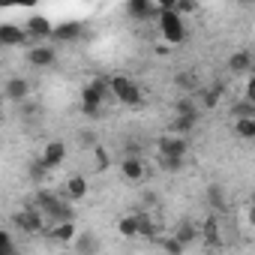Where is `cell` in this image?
I'll use <instances>...</instances> for the list:
<instances>
[{
    "instance_id": "cell-1",
    "label": "cell",
    "mask_w": 255,
    "mask_h": 255,
    "mask_svg": "<svg viewBox=\"0 0 255 255\" xmlns=\"http://www.w3.org/2000/svg\"><path fill=\"white\" fill-rule=\"evenodd\" d=\"M108 93H111V84H108V81H102V78L87 81V84L81 87V111H84L87 117H99L102 99H105Z\"/></svg>"
},
{
    "instance_id": "cell-2",
    "label": "cell",
    "mask_w": 255,
    "mask_h": 255,
    "mask_svg": "<svg viewBox=\"0 0 255 255\" xmlns=\"http://www.w3.org/2000/svg\"><path fill=\"white\" fill-rule=\"evenodd\" d=\"M108 84H111V96H114L117 102H123V105H141L144 93H141V87H138L129 75H114Z\"/></svg>"
},
{
    "instance_id": "cell-3",
    "label": "cell",
    "mask_w": 255,
    "mask_h": 255,
    "mask_svg": "<svg viewBox=\"0 0 255 255\" xmlns=\"http://www.w3.org/2000/svg\"><path fill=\"white\" fill-rule=\"evenodd\" d=\"M159 30L171 45H180L186 39V27H183V15L177 9H162L159 12Z\"/></svg>"
},
{
    "instance_id": "cell-4",
    "label": "cell",
    "mask_w": 255,
    "mask_h": 255,
    "mask_svg": "<svg viewBox=\"0 0 255 255\" xmlns=\"http://www.w3.org/2000/svg\"><path fill=\"white\" fill-rule=\"evenodd\" d=\"M15 225L27 234H39V231H45V225H51V219L45 216L42 207H24L15 213Z\"/></svg>"
},
{
    "instance_id": "cell-5",
    "label": "cell",
    "mask_w": 255,
    "mask_h": 255,
    "mask_svg": "<svg viewBox=\"0 0 255 255\" xmlns=\"http://www.w3.org/2000/svg\"><path fill=\"white\" fill-rule=\"evenodd\" d=\"M120 174L129 180V183H138V180L147 177V165H144L141 156H123L120 159Z\"/></svg>"
},
{
    "instance_id": "cell-6",
    "label": "cell",
    "mask_w": 255,
    "mask_h": 255,
    "mask_svg": "<svg viewBox=\"0 0 255 255\" xmlns=\"http://www.w3.org/2000/svg\"><path fill=\"white\" fill-rule=\"evenodd\" d=\"M54 60H57V51H54L48 42H39V45H33V48L27 51V63H30V66H36V69L54 66Z\"/></svg>"
},
{
    "instance_id": "cell-7",
    "label": "cell",
    "mask_w": 255,
    "mask_h": 255,
    "mask_svg": "<svg viewBox=\"0 0 255 255\" xmlns=\"http://www.w3.org/2000/svg\"><path fill=\"white\" fill-rule=\"evenodd\" d=\"M186 150H189V141H186L183 135H177V132H171V135H162V138H159V153H165V156L183 159V156H186Z\"/></svg>"
},
{
    "instance_id": "cell-8",
    "label": "cell",
    "mask_w": 255,
    "mask_h": 255,
    "mask_svg": "<svg viewBox=\"0 0 255 255\" xmlns=\"http://www.w3.org/2000/svg\"><path fill=\"white\" fill-rule=\"evenodd\" d=\"M24 30H27L30 39H54V27L45 15H30L24 21Z\"/></svg>"
},
{
    "instance_id": "cell-9",
    "label": "cell",
    "mask_w": 255,
    "mask_h": 255,
    "mask_svg": "<svg viewBox=\"0 0 255 255\" xmlns=\"http://www.w3.org/2000/svg\"><path fill=\"white\" fill-rule=\"evenodd\" d=\"M126 9H129V15H132V18H138V21L159 18V6H156V0H129V3H126Z\"/></svg>"
},
{
    "instance_id": "cell-10",
    "label": "cell",
    "mask_w": 255,
    "mask_h": 255,
    "mask_svg": "<svg viewBox=\"0 0 255 255\" xmlns=\"http://www.w3.org/2000/svg\"><path fill=\"white\" fill-rule=\"evenodd\" d=\"M63 159H66V144L63 141H48L45 150H42V156H39V162L48 165V168H57Z\"/></svg>"
},
{
    "instance_id": "cell-11",
    "label": "cell",
    "mask_w": 255,
    "mask_h": 255,
    "mask_svg": "<svg viewBox=\"0 0 255 255\" xmlns=\"http://www.w3.org/2000/svg\"><path fill=\"white\" fill-rule=\"evenodd\" d=\"M57 243H69L72 246V240L78 237V231H75V219H60V222H51V231H48Z\"/></svg>"
},
{
    "instance_id": "cell-12",
    "label": "cell",
    "mask_w": 255,
    "mask_h": 255,
    "mask_svg": "<svg viewBox=\"0 0 255 255\" xmlns=\"http://www.w3.org/2000/svg\"><path fill=\"white\" fill-rule=\"evenodd\" d=\"M252 66H255V54H249V51H234V54L228 57V69H231L234 75H246Z\"/></svg>"
},
{
    "instance_id": "cell-13",
    "label": "cell",
    "mask_w": 255,
    "mask_h": 255,
    "mask_svg": "<svg viewBox=\"0 0 255 255\" xmlns=\"http://www.w3.org/2000/svg\"><path fill=\"white\" fill-rule=\"evenodd\" d=\"M234 132H237L243 141H255V114H237Z\"/></svg>"
},
{
    "instance_id": "cell-14",
    "label": "cell",
    "mask_w": 255,
    "mask_h": 255,
    "mask_svg": "<svg viewBox=\"0 0 255 255\" xmlns=\"http://www.w3.org/2000/svg\"><path fill=\"white\" fill-rule=\"evenodd\" d=\"M117 231H120L123 237H135V234H141V213L120 216V219H117Z\"/></svg>"
},
{
    "instance_id": "cell-15",
    "label": "cell",
    "mask_w": 255,
    "mask_h": 255,
    "mask_svg": "<svg viewBox=\"0 0 255 255\" xmlns=\"http://www.w3.org/2000/svg\"><path fill=\"white\" fill-rule=\"evenodd\" d=\"M0 39H3V45H21V42H27L30 36H27V30H24V27L3 24V27H0Z\"/></svg>"
},
{
    "instance_id": "cell-16",
    "label": "cell",
    "mask_w": 255,
    "mask_h": 255,
    "mask_svg": "<svg viewBox=\"0 0 255 255\" xmlns=\"http://www.w3.org/2000/svg\"><path fill=\"white\" fill-rule=\"evenodd\" d=\"M27 93H30V84H27L24 78H9V81H6V96H9L12 102H24Z\"/></svg>"
},
{
    "instance_id": "cell-17",
    "label": "cell",
    "mask_w": 255,
    "mask_h": 255,
    "mask_svg": "<svg viewBox=\"0 0 255 255\" xmlns=\"http://www.w3.org/2000/svg\"><path fill=\"white\" fill-rule=\"evenodd\" d=\"M87 195V180L81 177V174H72L69 180H66V198L69 201H81Z\"/></svg>"
},
{
    "instance_id": "cell-18",
    "label": "cell",
    "mask_w": 255,
    "mask_h": 255,
    "mask_svg": "<svg viewBox=\"0 0 255 255\" xmlns=\"http://www.w3.org/2000/svg\"><path fill=\"white\" fill-rule=\"evenodd\" d=\"M195 123H198V114H174V123H171V132L177 135H186L195 129Z\"/></svg>"
},
{
    "instance_id": "cell-19",
    "label": "cell",
    "mask_w": 255,
    "mask_h": 255,
    "mask_svg": "<svg viewBox=\"0 0 255 255\" xmlns=\"http://www.w3.org/2000/svg\"><path fill=\"white\" fill-rule=\"evenodd\" d=\"M174 84H177L183 93H198V90H201L195 72H177V75H174Z\"/></svg>"
},
{
    "instance_id": "cell-20",
    "label": "cell",
    "mask_w": 255,
    "mask_h": 255,
    "mask_svg": "<svg viewBox=\"0 0 255 255\" xmlns=\"http://www.w3.org/2000/svg\"><path fill=\"white\" fill-rule=\"evenodd\" d=\"M201 234H204V240H207L210 246H216V243H219V219H216V216H207L204 225H201Z\"/></svg>"
},
{
    "instance_id": "cell-21",
    "label": "cell",
    "mask_w": 255,
    "mask_h": 255,
    "mask_svg": "<svg viewBox=\"0 0 255 255\" xmlns=\"http://www.w3.org/2000/svg\"><path fill=\"white\" fill-rule=\"evenodd\" d=\"M78 36H81V24H60V27H54V39H60V42H72Z\"/></svg>"
},
{
    "instance_id": "cell-22",
    "label": "cell",
    "mask_w": 255,
    "mask_h": 255,
    "mask_svg": "<svg viewBox=\"0 0 255 255\" xmlns=\"http://www.w3.org/2000/svg\"><path fill=\"white\" fill-rule=\"evenodd\" d=\"M201 93H204V108H213V105H219V99H222V84H210V87H204Z\"/></svg>"
},
{
    "instance_id": "cell-23",
    "label": "cell",
    "mask_w": 255,
    "mask_h": 255,
    "mask_svg": "<svg viewBox=\"0 0 255 255\" xmlns=\"http://www.w3.org/2000/svg\"><path fill=\"white\" fill-rule=\"evenodd\" d=\"M72 249H75V252H90V249H99V243H96L90 234H81L78 240H72Z\"/></svg>"
},
{
    "instance_id": "cell-24",
    "label": "cell",
    "mask_w": 255,
    "mask_h": 255,
    "mask_svg": "<svg viewBox=\"0 0 255 255\" xmlns=\"http://www.w3.org/2000/svg\"><path fill=\"white\" fill-rule=\"evenodd\" d=\"M162 249H165V252H174V255H180V252L186 249V243H183V240L174 234V237H165V240H162Z\"/></svg>"
},
{
    "instance_id": "cell-25",
    "label": "cell",
    "mask_w": 255,
    "mask_h": 255,
    "mask_svg": "<svg viewBox=\"0 0 255 255\" xmlns=\"http://www.w3.org/2000/svg\"><path fill=\"white\" fill-rule=\"evenodd\" d=\"M174 234H177L183 243H189V240H195V237H198V228H195V225H189V222H183V225H180Z\"/></svg>"
},
{
    "instance_id": "cell-26",
    "label": "cell",
    "mask_w": 255,
    "mask_h": 255,
    "mask_svg": "<svg viewBox=\"0 0 255 255\" xmlns=\"http://www.w3.org/2000/svg\"><path fill=\"white\" fill-rule=\"evenodd\" d=\"M159 165H162L165 171H177V168L183 165V159H174V156H165V153H159Z\"/></svg>"
},
{
    "instance_id": "cell-27",
    "label": "cell",
    "mask_w": 255,
    "mask_h": 255,
    "mask_svg": "<svg viewBox=\"0 0 255 255\" xmlns=\"http://www.w3.org/2000/svg\"><path fill=\"white\" fill-rule=\"evenodd\" d=\"M93 156H96V171H105V168H108V153H105V147H93Z\"/></svg>"
},
{
    "instance_id": "cell-28",
    "label": "cell",
    "mask_w": 255,
    "mask_h": 255,
    "mask_svg": "<svg viewBox=\"0 0 255 255\" xmlns=\"http://www.w3.org/2000/svg\"><path fill=\"white\" fill-rule=\"evenodd\" d=\"M198 9V0H180V3H177V12L180 15H189V12H195Z\"/></svg>"
},
{
    "instance_id": "cell-29",
    "label": "cell",
    "mask_w": 255,
    "mask_h": 255,
    "mask_svg": "<svg viewBox=\"0 0 255 255\" xmlns=\"http://www.w3.org/2000/svg\"><path fill=\"white\" fill-rule=\"evenodd\" d=\"M0 252H12V237L3 231V234H0Z\"/></svg>"
},
{
    "instance_id": "cell-30",
    "label": "cell",
    "mask_w": 255,
    "mask_h": 255,
    "mask_svg": "<svg viewBox=\"0 0 255 255\" xmlns=\"http://www.w3.org/2000/svg\"><path fill=\"white\" fill-rule=\"evenodd\" d=\"M177 3H180V0H156L159 12H162V9H177Z\"/></svg>"
},
{
    "instance_id": "cell-31",
    "label": "cell",
    "mask_w": 255,
    "mask_h": 255,
    "mask_svg": "<svg viewBox=\"0 0 255 255\" xmlns=\"http://www.w3.org/2000/svg\"><path fill=\"white\" fill-rule=\"evenodd\" d=\"M246 99L255 105V78H249V84H246Z\"/></svg>"
},
{
    "instance_id": "cell-32",
    "label": "cell",
    "mask_w": 255,
    "mask_h": 255,
    "mask_svg": "<svg viewBox=\"0 0 255 255\" xmlns=\"http://www.w3.org/2000/svg\"><path fill=\"white\" fill-rule=\"evenodd\" d=\"M246 222H249V228H255V204L246 207Z\"/></svg>"
},
{
    "instance_id": "cell-33",
    "label": "cell",
    "mask_w": 255,
    "mask_h": 255,
    "mask_svg": "<svg viewBox=\"0 0 255 255\" xmlns=\"http://www.w3.org/2000/svg\"><path fill=\"white\" fill-rule=\"evenodd\" d=\"M15 3H18V6H24V9H33L39 0H15Z\"/></svg>"
}]
</instances>
